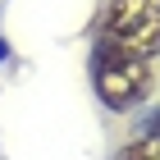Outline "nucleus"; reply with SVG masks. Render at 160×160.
Listing matches in <instances>:
<instances>
[{
	"label": "nucleus",
	"instance_id": "1",
	"mask_svg": "<svg viewBox=\"0 0 160 160\" xmlns=\"http://www.w3.org/2000/svg\"><path fill=\"white\" fill-rule=\"evenodd\" d=\"M151 60L147 55H133L123 46H105L96 41V55H92V87L96 96L110 105V110H133L151 96Z\"/></svg>",
	"mask_w": 160,
	"mask_h": 160
},
{
	"label": "nucleus",
	"instance_id": "2",
	"mask_svg": "<svg viewBox=\"0 0 160 160\" xmlns=\"http://www.w3.org/2000/svg\"><path fill=\"white\" fill-rule=\"evenodd\" d=\"M101 41L133 55H160V0H110L101 18Z\"/></svg>",
	"mask_w": 160,
	"mask_h": 160
},
{
	"label": "nucleus",
	"instance_id": "3",
	"mask_svg": "<svg viewBox=\"0 0 160 160\" xmlns=\"http://www.w3.org/2000/svg\"><path fill=\"white\" fill-rule=\"evenodd\" d=\"M119 160H160V133H147V137H133L123 147Z\"/></svg>",
	"mask_w": 160,
	"mask_h": 160
}]
</instances>
